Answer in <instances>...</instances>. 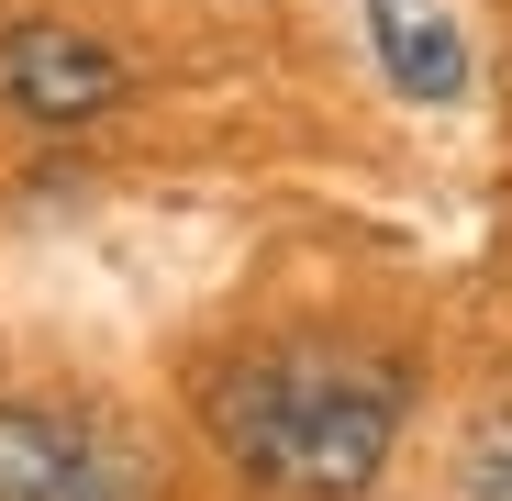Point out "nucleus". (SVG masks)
<instances>
[{
	"label": "nucleus",
	"mask_w": 512,
	"mask_h": 501,
	"mask_svg": "<svg viewBox=\"0 0 512 501\" xmlns=\"http://www.w3.org/2000/svg\"><path fill=\"white\" fill-rule=\"evenodd\" d=\"M201 424L234 457V479L279 501H357L379 490L401 424H412V368L357 346H256L201 379Z\"/></svg>",
	"instance_id": "1"
},
{
	"label": "nucleus",
	"mask_w": 512,
	"mask_h": 501,
	"mask_svg": "<svg viewBox=\"0 0 512 501\" xmlns=\"http://www.w3.org/2000/svg\"><path fill=\"white\" fill-rule=\"evenodd\" d=\"M0 501H145V446L67 401H0Z\"/></svg>",
	"instance_id": "2"
},
{
	"label": "nucleus",
	"mask_w": 512,
	"mask_h": 501,
	"mask_svg": "<svg viewBox=\"0 0 512 501\" xmlns=\"http://www.w3.org/2000/svg\"><path fill=\"white\" fill-rule=\"evenodd\" d=\"M134 101V67L123 45H101L90 23H56V12H23L0 34V112L34 123V134H78Z\"/></svg>",
	"instance_id": "3"
},
{
	"label": "nucleus",
	"mask_w": 512,
	"mask_h": 501,
	"mask_svg": "<svg viewBox=\"0 0 512 501\" xmlns=\"http://www.w3.org/2000/svg\"><path fill=\"white\" fill-rule=\"evenodd\" d=\"M368 45H379V67H390V90L401 101H457L468 90V34L435 12V0H368Z\"/></svg>",
	"instance_id": "4"
}]
</instances>
